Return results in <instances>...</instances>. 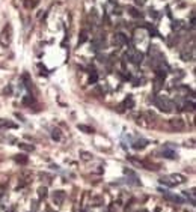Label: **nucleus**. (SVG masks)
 <instances>
[{"mask_svg":"<svg viewBox=\"0 0 196 212\" xmlns=\"http://www.w3.org/2000/svg\"><path fill=\"white\" fill-rule=\"evenodd\" d=\"M154 104H155V107H158V110H161V111H164V113L172 111V110H174V105H175L172 101L167 99V98H164V96H154Z\"/></svg>","mask_w":196,"mask_h":212,"instance_id":"f257e3e1","label":"nucleus"},{"mask_svg":"<svg viewBox=\"0 0 196 212\" xmlns=\"http://www.w3.org/2000/svg\"><path fill=\"white\" fill-rule=\"evenodd\" d=\"M124 57H125L128 62H131V63H134V65H139V63L142 62V59H143V54H142L140 51H136L134 48H131L130 51L125 53Z\"/></svg>","mask_w":196,"mask_h":212,"instance_id":"f03ea898","label":"nucleus"},{"mask_svg":"<svg viewBox=\"0 0 196 212\" xmlns=\"http://www.w3.org/2000/svg\"><path fill=\"white\" fill-rule=\"evenodd\" d=\"M160 191L163 193L164 199H166V200H169V202H174V203H177V205H183V203H186V200H184L183 197L177 196V194H172V193H169V191H163V190H160Z\"/></svg>","mask_w":196,"mask_h":212,"instance_id":"7ed1b4c3","label":"nucleus"},{"mask_svg":"<svg viewBox=\"0 0 196 212\" xmlns=\"http://www.w3.org/2000/svg\"><path fill=\"white\" fill-rule=\"evenodd\" d=\"M124 173L128 176V179H127V182H128V183H131V185H140V181H139V178H137V175H136L134 172H131V170L125 169V170H124Z\"/></svg>","mask_w":196,"mask_h":212,"instance_id":"20e7f679","label":"nucleus"},{"mask_svg":"<svg viewBox=\"0 0 196 212\" xmlns=\"http://www.w3.org/2000/svg\"><path fill=\"white\" fill-rule=\"evenodd\" d=\"M133 149H136V151H142V149H145L146 146H148V140L146 138H137V140H134L133 141Z\"/></svg>","mask_w":196,"mask_h":212,"instance_id":"39448f33","label":"nucleus"},{"mask_svg":"<svg viewBox=\"0 0 196 212\" xmlns=\"http://www.w3.org/2000/svg\"><path fill=\"white\" fill-rule=\"evenodd\" d=\"M161 156H163V158H167V159H175V158H177V152L172 151V146H166V148L161 151Z\"/></svg>","mask_w":196,"mask_h":212,"instance_id":"423d86ee","label":"nucleus"},{"mask_svg":"<svg viewBox=\"0 0 196 212\" xmlns=\"http://www.w3.org/2000/svg\"><path fill=\"white\" fill-rule=\"evenodd\" d=\"M170 126H172L174 129H177V131H181V129H184L186 124L183 122V119H180V117H175V119H170Z\"/></svg>","mask_w":196,"mask_h":212,"instance_id":"0eeeda50","label":"nucleus"},{"mask_svg":"<svg viewBox=\"0 0 196 212\" xmlns=\"http://www.w3.org/2000/svg\"><path fill=\"white\" fill-rule=\"evenodd\" d=\"M9 42H11V27L6 26L5 30H3V33H2V44L6 47Z\"/></svg>","mask_w":196,"mask_h":212,"instance_id":"6e6552de","label":"nucleus"},{"mask_svg":"<svg viewBox=\"0 0 196 212\" xmlns=\"http://www.w3.org/2000/svg\"><path fill=\"white\" fill-rule=\"evenodd\" d=\"M63 200H65V193H63L62 190H57V191L53 193V202H55L56 205H62Z\"/></svg>","mask_w":196,"mask_h":212,"instance_id":"1a4fd4ad","label":"nucleus"},{"mask_svg":"<svg viewBox=\"0 0 196 212\" xmlns=\"http://www.w3.org/2000/svg\"><path fill=\"white\" fill-rule=\"evenodd\" d=\"M127 42H128V39H127V36L124 35V33H116L115 35V44L116 45H127Z\"/></svg>","mask_w":196,"mask_h":212,"instance_id":"9d476101","label":"nucleus"},{"mask_svg":"<svg viewBox=\"0 0 196 212\" xmlns=\"http://www.w3.org/2000/svg\"><path fill=\"white\" fill-rule=\"evenodd\" d=\"M169 179L172 181L175 185H178V183H184V182H186V176H183V175H177V173L170 175V176H169Z\"/></svg>","mask_w":196,"mask_h":212,"instance_id":"9b49d317","label":"nucleus"},{"mask_svg":"<svg viewBox=\"0 0 196 212\" xmlns=\"http://www.w3.org/2000/svg\"><path fill=\"white\" fill-rule=\"evenodd\" d=\"M18 148L21 151H26V152H33L35 151V146L33 145H29V143H18Z\"/></svg>","mask_w":196,"mask_h":212,"instance_id":"f8f14e48","label":"nucleus"},{"mask_svg":"<svg viewBox=\"0 0 196 212\" xmlns=\"http://www.w3.org/2000/svg\"><path fill=\"white\" fill-rule=\"evenodd\" d=\"M160 183H161V185H164V186H167V188H172V186H175V183L169 179V176H163V178L160 179Z\"/></svg>","mask_w":196,"mask_h":212,"instance_id":"ddd939ff","label":"nucleus"},{"mask_svg":"<svg viewBox=\"0 0 196 212\" xmlns=\"http://www.w3.org/2000/svg\"><path fill=\"white\" fill-rule=\"evenodd\" d=\"M0 126H6V128H17V125L11 121H5V119H0Z\"/></svg>","mask_w":196,"mask_h":212,"instance_id":"4468645a","label":"nucleus"},{"mask_svg":"<svg viewBox=\"0 0 196 212\" xmlns=\"http://www.w3.org/2000/svg\"><path fill=\"white\" fill-rule=\"evenodd\" d=\"M47 186H41V188H38V197L42 200V199H45L47 197Z\"/></svg>","mask_w":196,"mask_h":212,"instance_id":"2eb2a0df","label":"nucleus"},{"mask_svg":"<svg viewBox=\"0 0 196 212\" xmlns=\"http://www.w3.org/2000/svg\"><path fill=\"white\" fill-rule=\"evenodd\" d=\"M52 138H53V140H56V141H59V140L62 138V134H60V129L55 128V129L52 131Z\"/></svg>","mask_w":196,"mask_h":212,"instance_id":"dca6fc26","label":"nucleus"},{"mask_svg":"<svg viewBox=\"0 0 196 212\" xmlns=\"http://www.w3.org/2000/svg\"><path fill=\"white\" fill-rule=\"evenodd\" d=\"M181 59H183V60H192V59H193V50H192L190 53H189L187 50L183 51V53H181Z\"/></svg>","mask_w":196,"mask_h":212,"instance_id":"f3484780","label":"nucleus"},{"mask_svg":"<svg viewBox=\"0 0 196 212\" xmlns=\"http://www.w3.org/2000/svg\"><path fill=\"white\" fill-rule=\"evenodd\" d=\"M184 196L187 199H190V203L195 205V190H190V191H184Z\"/></svg>","mask_w":196,"mask_h":212,"instance_id":"a211bd4d","label":"nucleus"},{"mask_svg":"<svg viewBox=\"0 0 196 212\" xmlns=\"http://www.w3.org/2000/svg\"><path fill=\"white\" fill-rule=\"evenodd\" d=\"M128 14H130L131 17H134V18H140V17H142V14H140L136 8H128Z\"/></svg>","mask_w":196,"mask_h":212,"instance_id":"6ab92c4d","label":"nucleus"},{"mask_svg":"<svg viewBox=\"0 0 196 212\" xmlns=\"http://www.w3.org/2000/svg\"><path fill=\"white\" fill-rule=\"evenodd\" d=\"M15 161L20 162V164H27V156H26V155H17V156H15Z\"/></svg>","mask_w":196,"mask_h":212,"instance_id":"aec40b11","label":"nucleus"},{"mask_svg":"<svg viewBox=\"0 0 196 212\" xmlns=\"http://www.w3.org/2000/svg\"><path fill=\"white\" fill-rule=\"evenodd\" d=\"M92 44H94V50H100L101 47L104 45V42H103V41H100V39H95Z\"/></svg>","mask_w":196,"mask_h":212,"instance_id":"412c9836","label":"nucleus"},{"mask_svg":"<svg viewBox=\"0 0 196 212\" xmlns=\"http://www.w3.org/2000/svg\"><path fill=\"white\" fill-rule=\"evenodd\" d=\"M79 129H82V131H83V132H86V134L94 132V129H92L91 126H86V125H79Z\"/></svg>","mask_w":196,"mask_h":212,"instance_id":"4be33fe9","label":"nucleus"},{"mask_svg":"<svg viewBox=\"0 0 196 212\" xmlns=\"http://www.w3.org/2000/svg\"><path fill=\"white\" fill-rule=\"evenodd\" d=\"M128 161L133 164V166H136V167H143V162H140V161H137L134 158H128Z\"/></svg>","mask_w":196,"mask_h":212,"instance_id":"5701e85b","label":"nucleus"},{"mask_svg":"<svg viewBox=\"0 0 196 212\" xmlns=\"http://www.w3.org/2000/svg\"><path fill=\"white\" fill-rule=\"evenodd\" d=\"M124 104H125V105H128L127 108H131V107L134 105V101H133V98H131V96H128V98L124 101Z\"/></svg>","mask_w":196,"mask_h":212,"instance_id":"b1692460","label":"nucleus"},{"mask_svg":"<svg viewBox=\"0 0 196 212\" xmlns=\"http://www.w3.org/2000/svg\"><path fill=\"white\" fill-rule=\"evenodd\" d=\"M80 156H82V159H85V161L92 159V155H91L89 152H82V154H80Z\"/></svg>","mask_w":196,"mask_h":212,"instance_id":"393cba45","label":"nucleus"},{"mask_svg":"<svg viewBox=\"0 0 196 212\" xmlns=\"http://www.w3.org/2000/svg\"><path fill=\"white\" fill-rule=\"evenodd\" d=\"M97 80H98V75H97V72H95V71H94V74L91 75V78H89V83H97Z\"/></svg>","mask_w":196,"mask_h":212,"instance_id":"a878e982","label":"nucleus"},{"mask_svg":"<svg viewBox=\"0 0 196 212\" xmlns=\"http://www.w3.org/2000/svg\"><path fill=\"white\" fill-rule=\"evenodd\" d=\"M86 39H88V33H86V32H83V33H82V36H80V39H79V44H83Z\"/></svg>","mask_w":196,"mask_h":212,"instance_id":"bb28decb","label":"nucleus"},{"mask_svg":"<svg viewBox=\"0 0 196 212\" xmlns=\"http://www.w3.org/2000/svg\"><path fill=\"white\" fill-rule=\"evenodd\" d=\"M38 206H39V205H38V202H36V200H33V202H32V212H35V211L38 209Z\"/></svg>","mask_w":196,"mask_h":212,"instance_id":"cd10ccee","label":"nucleus"},{"mask_svg":"<svg viewBox=\"0 0 196 212\" xmlns=\"http://www.w3.org/2000/svg\"><path fill=\"white\" fill-rule=\"evenodd\" d=\"M150 15H151V17H154V18H157V17H158V14H157L154 9H151V11H150Z\"/></svg>","mask_w":196,"mask_h":212,"instance_id":"c85d7f7f","label":"nucleus"},{"mask_svg":"<svg viewBox=\"0 0 196 212\" xmlns=\"http://www.w3.org/2000/svg\"><path fill=\"white\" fill-rule=\"evenodd\" d=\"M136 3L142 6V5H145V3H146V0H136Z\"/></svg>","mask_w":196,"mask_h":212,"instance_id":"c756f323","label":"nucleus"},{"mask_svg":"<svg viewBox=\"0 0 196 212\" xmlns=\"http://www.w3.org/2000/svg\"><path fill=\"white\" fill-rule=\"evenodd\" d=\"M52 169H55V170H59V166H56V164H53V166H52Z\"/></svg>","mask_w":196,"mask_h":212,"instance_id":"7c9ffc66","label":"nucleus"},{"mask_svg":"<svg viewBox=\"0 0 196 212\" xmlns=\"http://www.w3.org/2000/svg\"><path fill=\"white\" fill-rule=\"evenodd\" d=\"M139 212H148V211H145V209H142V211H139Z\"/></svg>","mask_w":196,"mask_h":212,"instance_id":"2f4dec72","label":"nucleus"},{"mask_svg":"<svg viewBox=\"0 0 196 212\" xmlns=\"http://www.w3.org/2000/svg\"><path fill=\"white\" fill-rule=\"evenodd\" d=\"M82 212H88V211H86V209H83V211H82Z\"/></svg>","mask_w":196,"mask_h":212,"instance_id":"473e14b6","label":"nucleus"},{"mask_svg":"<svg viewBox=\"0 0 196 212\" xmlns=\"http://www.w3.org/2000/svg\"><path fill=\"white\" fill-rule=\"evenodd\" d=\"M112 2H115V0H112Z\"/></svg>","mask_w":196,"mask_h":212,"instance_id":"72a5a7b5","label":"nucleus"}]
</instances>
